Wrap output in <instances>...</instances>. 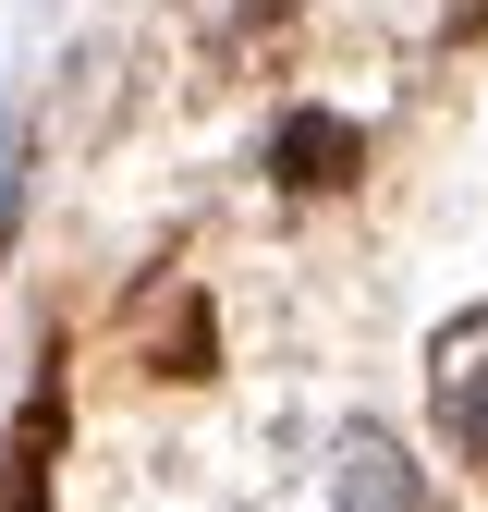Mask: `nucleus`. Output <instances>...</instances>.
Masks as SVG:
<instances>
[{
  "label": "nucleus",
  "instance_id": "3",
  "mask_svg": "<svg viewBox=\"0 0 488 512\" xmlns=\"http://www.w3.org/2000/svg\"><path fill=\"white\" fill-rule=\"evenodd\" d=\"M440 13H452V37H488V0H440Z\"/></svg>",
  "mask_w": 488,
  "mask_h": 512
},
{
  "label": "nucleus",
  "instance_id": "1",
  "mask_svg": "<svg viewBox=\"0 0 488 512\" xmlns=\"http://www.w3.org/2000/svg\"><path fill=\"white\" fill-rule=\"evenodd\" d=\"M440 415H452V439L488 464V317H464V330L440 342Z\"/></svg>",
  "mask_w": 488,
  "mask_h": 512
},
{
  "label": "nucleus",
  "instance_id": "2",
  "mask_svg": "<svg viewBox=\"0 0 488 512\" xmlns=\"http://www.w3.org/2000/svg\"><path fill=\"white\" fill-rule=\"evenodd\" d=\"M342 171H354V135H342L330 110H293V122H281V183L318 196V183H342Z\"/></svg>",
  "mask_w": 488,
  "mask_h": 512
}]
</instances>
